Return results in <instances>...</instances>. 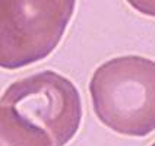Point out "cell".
Masks as SVG:
<instances>
[{
  "mask_svg": "<svg viewBox=\"0 0 155 146\" xmlns=\"http://www.w3.org/2000/svg\"><path fill=\"white\" fill-rule=\"evenodd\" d=\"M95 115L110 130L132 138L155 131V61L121 56L95 69L89 82Z\"/></svg>",
  "mask_w": 155,
  "mask_h": 146,
  "instance_id": "1",
  "label": "cell"
},
{
  "mask_svg": "<svg viewBox=\"0 0 155 146\" xmlns=\"http://www.w3.org/2000/svg\"><path fill=\"white\" fill-rule=\"evenodd\" d=\"M75 8L76 0H0V67L21 69L50 56Z\"/></svg>",
  "mask_w": 155,
  "mask_h": 146,
  "instance_id": "2",
  "label": "cell"
},
{
  "mask_svg": "<svg viewBox=\"0 0 155 146\" xmlns=\"http://www.w3.org/2000/svg\"><path fill=\"white\" fill-rule=\"evenodd\" d=\"M22 117L47 131L53 146L68 145L79 130L82 101L68 77L45 70L13 82L0 96Z\"/></svg>",
  "mask_w": 155,
  "mask_h": 146,
  "instance_id": "3",
  "label": "cell"
},
{
  "mask_svg": "<svg viewBox=\"0 0 155 146\" xmlns=\"http://www.w3.org/2000/svg\"><path fill=\"white\" fill-rule=\"evenodd\" d=\"M0 146H53V142L44 129L0 104Z\"/></svg>",
  "mask_w": 155,
  "mask_h": 146,
  "instance_id": "4",
  "label": "cell"
},
{
  "mask_svg": "<svg viewBox=\"0 0 155 146\" xmlns=\"http://www.w3.org/2000/svg\"><path fill=\"white\" fill-rule=\"evenodd\" d=\"M126 3L140 15L155 18V0H126Z\"/></svg>",
  "mask_w": 155,
  "mask_h": 146,
  "instance_id": "5",
  "label": "cell"
},
{
  "mask_svg": "<svg viewBox=\"0 0 155 146\" xmlns=\"http://www.w3.org/2000/svg\"><path fill=\"white\" fill-rule=\"evenodd\" d=\"M151 146H155V142H154V143H152V145H151Z\"/></svg>",
  "mask_w": 155,
  "mask_h": 146,
  "instance_id": "6",
  "label": "cell"
}]
</instances>
